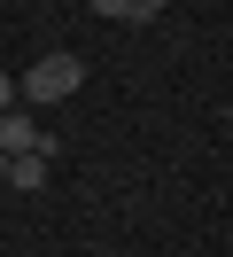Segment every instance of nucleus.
Here are the masks:
<instances>
[{
    "label": "nucleus",
    "mask_w": 233,
    "mask_h": 257,
    "mask_svg": "<svg viewBox=\"0 0 233 257\" xmlns=\"http://www.w3.org/2000/svg\"><path fill=\"white\" fill-rule=\"evenodd\" d=\"M78 86H86V63H78L70 47H55V55H39V63L16 78V101H24V109H47V101H70Z\"/></svg>",
    "instance_id": "obj_1"
},
{
    "label": "nucleus",
    "mask_w": 233,
    "mask_h": 257,
    "mask_svg": "<svg viewBox=\"0 0 233 257\" xmlns=\"http://www.w3.org/2000/svg\"><path fill=\"white\" fill-rule=\"evenodd\" d=\"M0 187H16V195H39L47 187V156H8V179Z\"/></svg>",
    "instance_id": "obj_2"
},
{
    "label": "nucleus",
    "mask_w": 233,
    "mask_h": 257,
    "mask_svg": "<svg viewBox=\"0 0 233 257\" xmlns=\"http://www.w3.org/2000/svg\"><path fill=\"white\" fill-rule=\"evenodd\" d=\"M93 16H109V24H140V0H93Z\"/></svg>",
    "instance_id": "obj_3"
},
{
    "label": "nucleus",
    "mask_w": 233,
    "mask_h": 257,
    "mask_svg": "<svg viewBox=\"0 0 233 257\" xmlns=\"http://www.w3.org/2000/svg\"><path fill=\"white\" fill-rule=\"evenodd\" d=\"M0 109H16V78H8V70H0Z\"/></svg>",
    "instance_id": "obj_4"
},
{
    "label": "nucleus",
    "mask_w": 233,
    "mask_h": 257,
    "mask_svg": "<svg viewBox=\"0 0 233 257\" xmlns=\"http://www.w3.org/2000/svg\"><path fill=\"white\" fill-rule=\"evenodd\" d=\"M155 8H171V0H140V16H155Z\"/></svg>",
    "instance_id": "obj_5"
}]
</instances>
